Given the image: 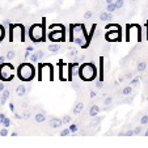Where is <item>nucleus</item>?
<instances>
[{
	"label": "nucleus",
	"instance_id": "obj_1",
	"mask_svg": "<svg viewBox=\"0 0 148 148\" xmlns=\"http://www.w3.org/2000/svg\"><path fill=\"white\" fill-rule=\"evenodd\" d=\"M29 38L34 45L46 41V18H42L41 24H33L29 28Z\"/></svg>",
	"mask_w": 148,
	"mask_h": 148
},
{
	"label": "nucleus",
	"instance_id": "obj_2",
	"mask_svg": "<svg viewBox=\"0 0 148 148\" xmlns=\"http://www.w3.org/2000/svg\"><path fill=\"white\" fill-rule=\"evenodd\" d=\"M16 73L17 77L21 81H25V83L32 81L37 76V71L33 63H21L18 66V68H17Z\"/></svg>",
	"mask_w": 148,
	"mask_h": 148
},
{
	"label": "nucleus",
	"instance_id": "obj_3",
	"mask_svg": "<svg viewBox=\"0 0 148 148\" xmlns=\"http://www.w3.org/2000/svg\"><path fill=\"white\" fill-rule=\"evenodd\" d=\"M79 76L83 81H92L97 76V68L93 63H83L79 67Z\"/></svg>",
	"mask_w": 148,
	"mask_h": 148
},
{
	"label": "nucleus",
	"instance_id": "obj_4",
	"mask_svg": "<svg viewBox=\"0 0 148 148\" xmlns=\"http://www.w3.org/2000/svg\"><path fill=\"white\" fill-rule=\"evenodd\" d=\"M50 33H49V39H50L51 42H62L64 41L66 38V28L63 25H60V24H53V25L50 26Z\"/></svg>",
	"mask_w": 148,
	"mask_h": 148
},
{
	"label": "nucleus",
	"instance_id": "obj_5",
	"mask_svg": "<svg viewBox=\"0 0 148 148\" xmlns=\"http://www.w3.org/2000/svg\"><path fill=\"white\" fill-rule=\"evenodd\" d=\"M16 70L11 63H0V81H12L16 76Z\"/></svg>",
	"mask_w": 148,
	"mask_h": 148
},
{
	"label": "nucleus",
	"instance_id": "obj_6",
	"mask_svg": "<svg viewBox=\"0 0 148 148\" xmlns=\"http://www.w3.org/2000/svg\"><path fill=\"white\" fill-rule=\"evenodd\" d=\"M9 42H13L16 39V34L21 36V42H25V26L23 24H9L8 25Z\"/></svg>",
	"mask_w": 148,
	"mask_h": 148
},
{
	"label": "nucleus",
	"instance_id": "obj_7",
	"mask_svg": "<svg viewBox=\"0 0 148 148\" xmlns=\"http://www.w3.org/2000/svg\"><path fill=\"white\" fill-rule=\"evenodd\" d=\"M105 38L109 42H117L121 39V29H114V30H110L105 34Z\"/></svg>",
	"mask_w": 148,
	"mask_h": 148
},
{
	"label": "nucleus",
	"instance_id": "obj_8",
	"mask_svg": "<svg viewBox=\"0 0 148 148\" xmlns=\"http://www.w3.org/2000/svg\"><path fill=\"white\" fill-rule=\"evenodd\" d=\"M60 126H63V119H60V118H51L50 119L51 129H59Z\"/></svg>",
	"mask_w": 148,
	"mask_h": 148
},
{
	"label": "nucleus",
	"instance_id": "obj_9",
	"mask_svg": "<svg viewBox=\"0 0 148 148\" xmlns=\"http://www.w3.org/2000/svg\"><path fill=\"white\" fill-rule=\"evenodd\" d=\"M100 20L101 21H112L113 20V16H112V12H102V13L100 14Z\"/></svg>",
	"mask_w": 148,
	"mask_h": 148
},
{
	"label": "nucleus",
	"instance_id": "obj_10",
	"mask_svg": "<svg viewBox=\"0 0 148 148\" xmlns=\"http://www.w3.org/2000/svg\"><path fill=\"white\" fill-rule=\"evenodd\" d=\"M25 93H26V87L24 85V84H20V85H17V88H16V95L17 96L23 97Z\"/></svg>",
	"mask_w": 148,
	"mask_h": 148
},
{
	"label": "nucleus",
	"instance_id": "obj_11",
	"mask_svg": "<svg viewBox=\"0 0 148 148\" xmlns=\"http://www.w3.org/2000/svg\"><path fill=\"white\" fill-rule=\"evenodd\" d=\"M9 96H11V92H9V90H7V89H4L3 90V95H1V98H0V103H1V105H4V103L8 101Z\"/></svg>",
	"mask_w": 148,
	"mask_h": 148
},
{
	"label": "nucleus",
	"instance_id": "obj_12",
	"mask_svg": "<svg viewBox=\"0 0 148 148\" xmlns=\"http://www.w3.org/2000/svg\"><path fill=\"white\" fill-rule=\"evenodd\" d=\"M98 113H100V106H98V105H92L89 109L90 117H96V115H98Z\"/></svg>",
	"mask_w": 148,
	"mask_h": 148
},
{
	"label": "nucleus",
	"instance_id": "obj_13",
	"mask_svg": "<svg viewBox=\"0 0 148 148\" xmlns=\"http://www.w3.org/2000/svg\"><path fill=\"white\" fill-rule=\"evenodd\" d=\"M34 119H36L37 123H42L46 121V114L45 113H37L36 115H34Z\"/></svg>",
	"mask_w": 148,
	"mask_h": 148
},
{
	"label": "nucleus",
	"instance_id": "obj_14",
	"mask_svg": "<svg viewBox=\"0 0 148 148\" xmlns=\"http://www.w3.org/2000/svg\"><path fill=\"white\" fill-rule=\"evenodd\" d=\"M83 109H84V103H83V102H77V103L75 105V108H73L72 113L77 115V114H80V113L83 112Z\"/></svg>",
	"mask_w": 148,
	"mask_h": 148
},
{
	"label": "nucleus",
	"instance_id": "obj_15",
	"mask_svg": "<svg viewBox=\"0 0 148 148\" xmlns=\"http://www.w3.org/2000/svg\"><path fill=\"white\" fill-rule=\"evenodd\" d=\"M47 50L50 51V53H58V51L60 50V45H58V43H55V42H54L53 45H49Z\"/></svg>",
	"mask_w": 148,
	"mask_h": 148
},
{
	"label": "nucleus",
	"instance_id": "obj_16",
	"mask_svg": "<svg viewBox=\"0 0 148 148\" xmlns=\"http://www.w3.org/2000/svg\"><path fill=\"white\" fill-rule=\"evenodd\" d=\"M29 59H30L32 63H38L39 62V55H38V51H33V53L30 54V56H29Z\"/></svg>",
	"mask_w": 148,
	"mask_h": 148
},
{
	"label": "nucleus",
	"instance_id": "obj_17",
	"mask_svg": "<svg viewBox=\"0 0 148 148\" xmlns=\"http://www.w3.org/2000/svg\"><path fill=\"white\" fill-rule=\"evenodd\" d=\"M5 34H7V32H5V26H4L3 24H0V42H1L4 38H5Z\"/></svg>",
	"mask_w": 148,
	"mask_h": 148
},
{
	"label": "nucleus",
	"instance_id": "obj_18",
	"mask_svg": "<svg viewBox=\"0 0 148 148\" xmlns=\"http://www.w3.org/2000/svg\"><path fill=\"white\" fill-rule=\"evenodd\" d=\"M131 92H132V85H127V87H125V88L122 89V95H123V96L131 95Z\"/></svg>",
	"mask_w": 148,
	"mask_h": 148
},
{
	"label": "nucleus",
	"instance_id": "obj_19",
	"mask_svg": "<svg viewBox=\"0 0 148 148\" xmlns=\"http://www.w3.org/2000/svg\"><path fill=\"white\" fill-rule=\"evenodd\" d=\"M145 68H147V63H145V62H140V63H138L136 70L139 71V72H143Z\"/></svg>",
	"mask_w": 148,
	"mask_h": 148
},
{
	"label": "nucleus",
	"instance_id": "obj_20",
	"mask_svg": "<svg viewBox=\"0 0 148 148\" xmlns=\"http://www.w3.org/2000/svg\"><path fill=\"white\" fill-rule=\"evenodd\" d=\"M7 59H8V60H13L14 58H16V53H14L13 50H9L8 53H7Z\"/></svg>",
	"mask_w": 148,
	"mask_h": 148
},
{
	"label": "nucleus",
	"instance_id": "obj_21",
	"mask_svg": "<svg viewBox=\"0 0 148 148\" xmlns=\"http://www.w3.org/2000/svg\"><path fill=\"white\" fill-rule=\"evenodd\" d=\"M115 9H117V7H115V3H110V4H108V5H106V11L108 12H112V13H113Z\"/></svg>",
	"mask_w": 148,
	"mask_h": 148
},
{
	"label": "nucleus",
	"instance_id": "obj_22",
	"mask_svg": "<svg viewBox=\"0 0 148 148\" xmlns=\"http://www.w3.org/2000/svg\"><path fill=\"white\" fill-rule=\"evenodd\" d=\"M70 134H72V132H71V130H70V127H66L64 130H62V131H60V136H68Z\"/></svg>",
	"mask_w": 148,
	"mask_h": 148
},
{
	"label": "nucleus",
	"instance_id": "obj_23",
	"mask_svg": "<svg viewBox=\"0 0 148 148\" xmlns=\"http://www.w3.org/2000/svg\"><path fill=\"white\" fill-rule=\"evenodd\" d=\"M1 125H3V127H7V129H8L9 126H11V119H9L8 117H5V118H4V121H3V123H1Z\"/></svg>",
	"mask_w": 148,
	"mask_h": 148
},
{
	"label": "nucleus",
	"instance_id": "obj_24",
	"mask_svg": "<svg viewBox=\"0 0 148 148\" xmlns=\"http://www.w3.org/2000/svg\"><path fill=\"white\" fill-rule=\"evenodd\" d=\"M70 127V130H71V132L72 134H75V132H77L79 131V127H77V125H75V123H72V125H70L68 126Z\"/></svg>",
	"mask_w": 148,
	"mask_h": 148
},
{
	"label": "nucleus",
	"instance_id": "obj_25",
	"mask_svg": "<svg viewBox=\"0 0 148 148\" xmlns=\"http://www.w3.org/2000/svg\"><path fill=\"white\" fill-rule=\"evenodd\" d=\"M115 7H117V9H121L123 7V3H125V0H115Z\"/></svg>",
	"mask_w": 148,
	"mask_h": 148
},
{
	"label": "nucleus",
	"instance_id": "obj_26",
	"mask_svg": "<svg viewBox=\"0 0 148 148\" xmlns=\"http://www.w3.org/2000/svg\"><path fill=\"white\" fill-rule=\"evenodd\" d=\"M8 130H7V127H3V129L0 130V136H8Z\"/></svg>",
	"mask_w": 148,
	"mask_h": 148
},
{
	"label": "nucleus",
	"instance_id": "obj_27",
	"mask_svg": "<svg viewBox=\"0 0 148 148\" xmlns=\"http://www.w3.org/2000/svg\"><path fill=\"white\" fill-rule=\"evenodd\" d=\"M139 81H140V79H139V77H134L131 81H130V85L135 87V85H138V84H139Z\"/></svg>",
	"mask_w": 148,
	"mask_h": 148
},
{
	"label": "nucleus",
	"instance_id": "obj_28",
	"mask_svg": "<svg viewBox=\"0 0 148 148\" xmlns=\"http://www.w3.org/2000/svg\"><path fill=\"white\" fill-rule=\"evenodd\" d=\"M148 123V115H143L140 118V125H147Z\"/></svg>",
	"mask_w": 148,
	"mask_h": 148
},
{
	"label": "nucleus",
	"instance_id": "obj_29",
	"mask_svg": "<svg viewBox=\"0 0 148 148\" xmlns=\"http://www.w3.org/2000/svg\"><path fill=\"white\" fill-rule=\"evenodd\" d=\"M121 135H123V136H134L135 132H134V130H129V131H126L125 134H121Z\"/></svg>",
	"mask_w": 148,
	"mask_h": 148
},
{
	"label": "nucleus",
	"instance_id": "obj_30",
	"mask_svg": "<svg viewBox=\"0 0 148 148\" xmlns=\"http://www.w3.org/2000/svg\"><path fill=\"white\" fill-rule=\"evenodd\" d=\"M62 119H63V123H70L71 122V115H64Z\"/></svg>",
	"mask_w": 148,
	"mask_h": 148
},
{
	"label": "nucleus",
	"instance_id": "obj_31",
	"mask_svg": "<svg viewBox=\"0 0 148 148\" xmlns=\"http://www.w3.org/2000/svg\"><path fill=\"white\" fill-rule=\"evenodd\" d=\"M134 132H135V135H139L142 132V126H136L134 129Z\"/></svg>",
	"mask_w": 148,
	"mask_h": 148
},
{
	"label": "nucleus",
	"instance_id": "obj_32",
	"mask_svg": "<svg viewBox=\"0 0 148 148\" xmlns=\"http://www.w3.org/2000/svg\"><path fill=\"white\" fill-rule=\"evenodd\" d=\"M112 102H113V98L112 97H106V98H105V101H103V103H105L106 106H108V105H110Z\"/></svg>",
	"mask_w": 148,
	"mask_h": 148
},
{
	"label": "nucleus",
	"instance_id": "obj_33",
	"mask_svg": "<svg viewBox=\"0 0 148 148\" xmlns=\"http://www.w3.org/2000/svg\"><path fill=\"white\" fill-rule=\"evenodd\" d=\"M92 11H87L85 12V13H84V18H90V17H92Z\"/></svg>",
	"mask_w": 148,
	"mask_h": 148
},
{
	"label": "nucleus",
	"instance_id": "obj_34",
	"mask_svg": "<svg viewBox=\"0 0 148 148\" xmlns=\"http://www.w3.org/2000/svg\"><path fill=\"white\" fill-rule=\"evenodd\" d=\"M103 87V84H102V81H97V83H96V88H97V89H101V88Z\"/></svg>",
	"mask_w": 148,
	"mask_h": 148
},
{
	"label": "nucleus",
	"instance_id": "obj_35",
	"mask_svg": "<svg viewBox=\"0 0 148 148\" xmlns=\"http://www.w3.org/2000/svg\"><path fill=\"white\" fill-rule=\"evenodd\" d=\"M4 81H0V93H3V90L5 89V84H3Z\"/></svg>",
	"mask_w": 148,
	"mask_h": 148
},
{
	"label": "nucleus",
	"instance_id": "obj_36",
	"mask_svg": "<svg viewBox=\"0 0 148 148\" xmlns=\"http://www.w3.org/2000/svg\"><path fill=\"white\" fill-rule=\"evenodd\" d=\"M7 115L4 114V113H0V125H1V123H3V121H4V118H5Z\"/></svg>",
	"mask_w": 148,
	"mask_h": 148
},
{
	"label": "nucleus",
	"instance_id": "obj_37",
	"mask_svg": "<svg viewBox=\"0 0 148 148\" xmlns=\"http://www.w3.org/2000/svg\"><path fill=\"white\" fill-rule=\"evenodd\" d=\"M96 96H97V93H96L95 90H90V93H89V97H90V98H95Z\"/></svg>",
	"mask_w": 148,
	"mask_h": 148
},
{
	"label": "nucleus",
	"instance_id": "obj_38",
	"mask_svg": "<svg viewBox=\"0 0 148 148\" xmlns=\"http://www.w3.org/2000/svg\"><path fill=\"white\" fill-rule=\"evenodd\" d=\"M68 55H70V56H72V58H73V56H77V51L72 50V51H71L70 54H68Z\"/></svg>",
	"mask_w": 148,
	"mask_h": 148
},
{
	"label": "nucleus",
	"instance_id": "obj_39",
	"mask_svg": "<svg viewBox=\"0 0 148 148\" xmlns=\"http://www.w3.org/2000/svg\"><path fill=\"white\" fill-rule=\"evenodd\" d=\"M38 55H39V60H41V59L43 58V55H45V53H43L42 50H39V51H38Z\"/></svg>",
	"mask_w": 148,
	"mask_h": 148
},
{
	"label": "nucleus",
	"instance_id": "obj_40",
	"mask_svg": "<svg viewBox=\"0 0 148 148\" xmlns=\"http://www.w3.org/2000/svg\"><path fill=\"white\" fill-rule=\"evenodd\" d=\"M30 54H32V51H28V50H26L25 56H24V58H25V59H29V56H30Z\"/></svg>",
	"mask_w": 148,
	"mask_h": 148
},
{
	"label": "nucleus",
	"instance_id": "obj_41",
	"mask_svg": "<svg viewBox=\"0 0 148 148\" xmlns=\"http://www.w3.org/2000/svg\"><path fill=\"white\" fill-rule=\"evenodd\" d=\"M9 109H11V112H14V103L13 102L9 103Z\"/></svg>",
	"mask_w": 148,
	"mask_h": 148
},
{
	"label": "nucleus",
	"instance_id": "obj_42",
	"mask_svg": "<svg viewBox=\"0 0 148 148\" xmlns=\"http://www.w3.org/2000/svg\"><path fill=\"white\" fill-rule=\"evenodd\" d=\"M7 59V56H3V55H0V63H4Z\"/></svg>",
	"mask_w": 148,
	"mask_h": 148
},
{
	"label": "nucleus",
	"instance_id": "obj_43",
	"mask_svg": "<svg viewBox=\"0 0 148 148\" xmlns=\"http://www.w3.org/2000/svg\"><path fill=\"white\" fill-rule=\"evenodd\" d=\"M26 50H28V51H32V53H33V51H34V47H33V46H28V47H26Z\"/></svg>",
	"mask_w": 148,
	"mask_h": 148
},
{
	"label": "nucleus",
	"instance_id": "obj_44",
	"mask_svg": "<svg viewBox=\"0 0 148 148\" xmlns=\"http://www.w3.org/2000/svg\"><path fill=\"white\" fill-rule=\"evenodd\" d=\"M126 77H127V79H130V77H132V73H127V75H126Z\"/></svg>",
	"mask_w": 148,
	"mask_h": 148
},
{
	"label": "nucleus",
	"instance_id": "obj_45",
	"mask_svg": "<svg viewBox=\"0 0 148 148\" xmlns=\"http://www.w3.org/2000/svg\"><path fill=\"white\" fill-rule=\"evenodd\" d=\"M11 135H12V136H18V134H17V132H16V131H14V132H12V134H11Z\"/></svg>",
	"mask_w": 148,
	"mask_h": 148
},
{
	"label": "nucleus",
	"instance_id": "obj_46",
	"mask_svg": "<svg viewBox=\"0 0 148 148\" xmlns=\"http://www.w3.org/2000/svg\"><path fill=\"white\" fill-rule=\"evenodd\" d=\"M110 3H114V0H106V4H110Z\"/></svg>",
	"mask_w": 148,
	"mask_h": 148
},
{
	"label": "nucleus",
	"instance_id": "obj_47",
	"mask_svg": "<svg viewBox=\"0 0 148 148\" xmlns=\"http://www.w3.org/2000/svg\"><path fill=\"white\" fill-rule=\"evenodd\" d=\"M144 136H148V130H147V131L144 132Z\"/></svg>",
	"mask_w": 148,
	"mask_h": 148
},
{
	"label": "nucleus",
	"instance_id": "obj_48",
	"mask_svg": "<svg viewBox=\"0 0 148 148\" xmlns=\"http://www.w3.org/2000/svg\"><path fill=\"white\" fill-rule=\"evenodd\" d=\"M131 1H136V0H131Z\"/></svg>",
	"mask_w": 148,
	"mask_h": 148
},
{
	"label": "nucleus",
	"instance_id": "obj_49",
	"mask_svg": "<svg viewBox=\"0 0 148 148\" xmlns=\"http://www.w3.org/2000/svg\"><path fill=\"white\" fill-rule=\"evenodd\" d=\"M147 112H148V110H147Z\"/></svg>",
	"mask_w": 148,
	"mask_h": 148
}]
</instances>
